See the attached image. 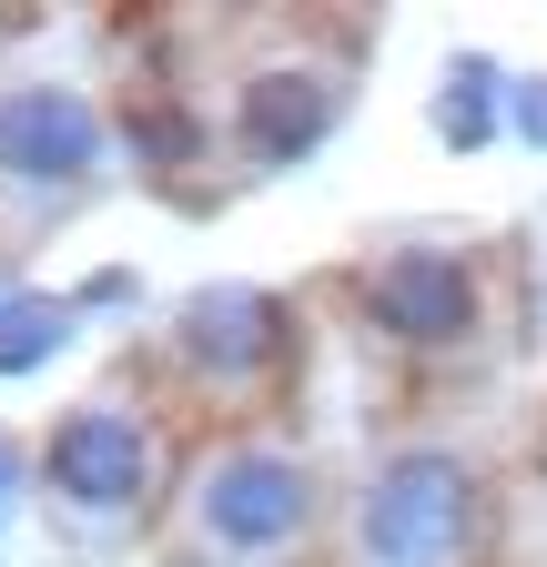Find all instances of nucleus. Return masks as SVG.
<instances>
[{
    "label": "nucleus",
    "instance_id": "nucleus-1",
    "mask_svg": "<svg viewBox=\"0 0 547 567\" xmlns=\"http://www.w3.org/2000/svg\"><path fill=\"white\" fill-rule=\"evenodd\" d=\"M305 517H314V476L285 446H254V436L214 446L183 486V537L214 557H264V547L305 537Z\"/></svg>",
    "mask_w": 547,
    "mask_h": 567
},
{
    "label": "nucleus",
    "instance_id": "nucleus-2",
    "mask_svg": "<svg viewBox=\"0 0 547 567\" xmlns=\"http://www.w3.org/2000/svg\"><path fill=\"white\" fill-rule=\"evenodd\" d=\"M355 547H365V567H456L476 547V476L446 446H405L365 486Z\"/></svg>",
    "mask_w": 547,
    "mask_h": 567
},
{
    "label": "nucleus",
    "instance_id": "nucleus-3",
    "mask_svg": "<svg viewBox=\"0 0 547 567\" xmlns=\"http://www.w3.org/2000/svg\"><path fill=\"white\" fill-rule=\"evenodd\" d=\"M41 476H51V496L72 517H92V527H112V517H132L153 496V425L132 415V405H72L51 425V446H41Z\"/></svg>",
    "mask_w": 547,
    "mask_h": 567
},
{
    "label": "nucleus",
    "instance_id": "nucleus-4",
    "mask_svg": "<svg viewBox=\"0 0 547 567\" xmlns=\"http://www.w3.org/2000/svg\"><path fill=\"white\" fill-rule=\"evenodd\" d=\"M102 173V112L61 82H21L0 92V183H21L31 203H82Z\"/></svg>",
    "mask_w": 547,
    "mask_h": 567
},
{
    "label": "nucleus",
    "instance_id": "nucleus-5",
    "mask_svg": "<svg viewBox=\"0 0 547 567\" xmlns=\"http://www.w3.org/2000/svg\"><path fill=\"white\" fill-rule=\"evenodd\" d=\"M173 354H183L193 385L254 395V385H274V365H285V305L254 295V284H214V295H193L173 315Z\"/></svg>",
    "mask_w": 547,
    "mask_h": 567
},
{
    "label": "nucleus",
    "instance_id": "nucleus-6",
    "mask_svg": "<svg viewBox=\"0 0 547 567\" xmlns=\"http://www.w3.org/2000/svg\"><path fill=\"white\" fill-rule=\"evenodd\" d=\"M365 315L416 354H456L476 334V264L446 244H405V254L365 264Z\"/></svg>",
    "mask_w": 547,
    "mask_h": 567
},
{
    "label": "nucleus",
    "instance_id": "nucleus-7",
    "mask_svg": "<svg viewBox=\"0 0 547 567\" xmlns=\"http://www.w3.org/2000/svg\"><path fill=\"white\" fill-rule=\"evenodd\" d=\"M334 102H345V71H324V61H264L244 71V92H234V122H244V153L254 163H295L324 142Z\"/></svg>",
    "mask_w": 547,
    "mask_h": 567
},
{
    "label": "nucleus",
    "instance_id": "nucleus-8",
    "mask_svg": "<svg viewBox=\"0 0 547 567\" xmlns=\"http://www.w3.org/2000/svg\"><path fill=\"white\" fill-rule=\"evenodd\" d=\"M51 344H61V305H11V315H0V375L41 365Z\"/></svg>",
    "mask_w": 547,
    "mask_h": 567
},
{
    "label": "nucleus",
    "instance_id": "nucleus-9",
    "mask_svg": "<svg viewBox=\"0 0 547 567\" xmlns=\"http://www.w3.org/2000/svg\"><path fill=\"white\" fill-rule=\"evenodd\" d=\"M436 122H446V142H487V61H466L456 82H446Z\"/></svg>",
    "mask_w": 547,
    "mask_h": 567
},
{
    "label": "nucleus",
    "instance_id": "nucleus-10",
    "mask_svg": "<svg viewBox=\"0 0 547 567\" xmlns=\"http://www.w3.org/2000/svg\"><path fill=\"white\" fill-rule=\"evenodd\" d=\"M0 486H11V456H0Z\"/></svg>",
    "mask_w": 547,
    "mask_h": 567
}]
</instances>
